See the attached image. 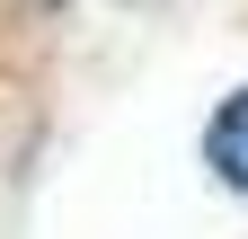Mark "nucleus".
<instances>
[{"label": "nucleus", "instance_id": "f03ea898", "mask_svg": "<svg viewBox=\"0 0 248 239\" xmlns=\"http://www.w3.org/2000/svg\"><path fill=\"white\" fill-rule=\"evenodd\" d=\"M124 9H151V0H124Z\"/></svg>", "mask_w": 248, "mask_h": 239}, {"label": "nucleus", "instance_id": "f257e3e1", "mask_svg": "<svg viewBox=\"0 0 248 239\" xmlns=\"http://www.w3.org/2000/svg\"><path fill=\"white\" fill-rule=\"evenodd\" d=\"M204 168L222 177L231 195H248V89H231V98L213 106V124H204Z\"/></svg>", "mask_w": 248, "mask_h": 239}]
</instances>
